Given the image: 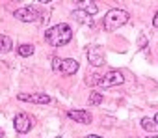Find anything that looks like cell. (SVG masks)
I'll use <instances>...</instances> for the list:
<instances>
[{"label": "cell", "instance_id": "obj_1", "mask_svg": "<svg viewBox=\"0 0 158 138\" xmlns=\"http://www.w3.org/2000/svg\"><path fill=\"white\" fill-rule=\"evenodd\" d=\"M45 39L52 47H63L73 39V30H71L69 24L61 23V24H56V26L48 28L47 34H45Z\"/></svg>", "mask_w": 158, "mask_h": 138}, {"label": "cell", "instance_id": "obj_20", "mask_svg": "<svg viewBox=\"0 0 158 138\" xmlns=\"http://www.w3.org/2000/svg\"><path fill=\"white\" fill-rule=\"evenodd\" d=\"M154 123H156V125H158V114H156V116H154Z\"/></svg>", "mask_w": 158, "mask_h": 138}, {"label": "cell", "instance_id": "obj_18", "mask_svg": "<svg viewBox=\"0 0 158 138\" xmlns=\"http://www.w3.org/2000/svg\"><path fill=\"white\" fill-rule=\"evenodd\" d=\"M152 26L158 28V11H156V15H154V19H152Z\"/></svg>", "mask_w": 158, "mask_h": 138}, {"label": "cell", "instance_id": "obj_14", "mask_svg": "<svg viewBox=\"0 0 158 138\" xmlns=\"http://www.w3.org/2000/svg\"><path fill=\"white\" fill-rule=\"evenodd\" d=\"M141 127H143L145 131H149V132H154L158 125L154 123V119H151V118H143V119H141Z\"/></svg>", "mask_w": 158, "mask_h": 138}, {"label": "cell", "instance_id": "obj_13", "mask_svg": "<svg viewBox=\"0 0 158 138\" xmlns=\"http://www.w3.org/2000/svg\"><path fill=\"white\" fill-rule=\"evenodd\" d=\"M101 75H97V73H88L86 75V84L88 86H97V84H101Z\"/></svg>", "mask_w": 158, "mask_h": 138}, {"label": "cell", "instance_id": "obj_11", "mask_svg": "<svg viewBox=\"0 0 158 138\" xmlns=\"http://www.w3.org/2000/svg\"><path fill=\"white\" fill-rule=\"evenodd\" d=\"M76 4L80 6V8H82V11H86L89 17H91V15H95V13L99 11V8H97L93 2H76Z\"/></svg>", "mask_w": 158, "mask_h": 138}, {"label": "cell", "instance_id": "obj_19", "mask_svg": "<svg viewBox=\"0 0 158 138\" xmlns=\"http://www.w3.org/2000/svg\"><path fill=\"white\" fill-rule=\"evenodd\" d=\"M86 138H101V136H97V134H89V136H86Z\"/></svg>", "mask_w": 158, "mask_h": 138}, {"label": "cell", "instance_id": "obj_15", "mask_svg": "<svg viewBox=\"0 0 158 138\" xmlns=\"http://www.w3.org/2000/svg\"><path fill=\"white\" fill-rule=\"evenodd\" d=\"M17 52H19L21 56H32V54H34V47H32V45H21V47L17 49Z\"/></svg>", "mask_w": 158, "mask_h": 138}, {"label": "cell", "instance_id": "obj_22", "mask_svg": "<svg viewBox=\"0 0 158 138\" xmlns=\"http://www.w3.org/2000/svg\"><path fill=\"white\" fill-rule=\"evenodd\" d=\"M56 138H61V136H56Z\"/></svg>", "mask_w": 158, "mask_h": 138}, {"label": "cell", "instance_id": "obj_16", "mask_svg": "<svg viewBox=\"0 0 158 138\" xmlns=\"http://www.w3.org/2000/svg\"><path fill=\"white\" fill-rule=\"evenodd\" d=\"M88 103H89L91 106L101 105V103H102V93H91V95H89V99H88Z\"/></svg>", "mask_w": 158, "mask_h": 138}, {"label": "cell", "instance_id": "obj_12", "mask_svg": "<svg viewBox=\"0 0 158 138\" xmlns=\"http://www.w3.org/2000/svg\"><path fill=\"white\" fill-rule=\"evenodd\" d=\"M11 47H13L11 39L4 34H0V52H8V50H11Z\"/></svg>", "mask_w": 158, "mask_h": 138}, {"label": "cell", "instance_id": "obj_23", "mask_svg": "<svg viewBox=\"0 0 158 138\" xmlns=\"http://www.w3.org/2000/svg\"><path fill=\"white\" fill-rule=\"evenodd\" d=\"M0 132H2V131H0Z\"/></svg>", "mask_w": 158, "mask_h": 138}, {"label": "cell", "instance_id": "obj_2", "mask_svg": "<svg viewBox=\"0 0 158 138\" xmlns=\"http://www.w3.org/2000/svg\"><path fill=\"white\" fill-rule=\"evenodd\" d=\"M127 23H128V13H127L125 10L114 8V10H110V11L106 13V17H104V28H106L108 32H114V30L121 28V26L127 24Z\"/></svg>", "mask_w": 158, "mask_h": 138}, {"label": "cell", "instance_id": "obj_9", "mask_svg": "<svg viewBox=\"0 0 158 138\" xmlns=\"http://www.w3.org/2000/svg\"><path fill=\"white\" fill-rule=\"evenodd\" d=\"M78 67H80V63H78L76 60L73 58H67V60H61V67H60V71L65 73V75H74L78 71Z\"/></svg>", "mask_w": 158, "mask_h": 138}, {"label": "cell", "instance_id": "obj_4", "mask_svg": "<svg viewBox=\"0 0 158 138\" xmlns=\"http://www.w3.org/2000/svg\"><path fill=\"white\" fill-rule=\"evenodd\" d=\"M15 19L23 23H39V13L32 8H21L15 11Z\"/></svg>", "mask_w": 158, "mask_h": 138}, {"label": "cell", "instance_id": "obj_21", "mask_svg": "<svg viewBox=\"0 0 158 138\" xmlns=\"http://www.w3.org/2000/svg\"><path fill=\"white\" fill-rule=\"evenodd\" d=\"M147 138H158V134H156V136H147Z\"/></svg>", "mask_w": 158, "mask_h": 138}, {"label": "cell", "instance_id": "obj_3", "mask_svg": "<svg viewBox=\"0 0 158 138\" xmlns=\"http://www.w3.org/2000/svg\"><path fill=\"white\" fill-rule=\"evenodd\" d=\"M123 80H125L123 73L112 69V71H108V73L101 79V84H102L104 88H110V86H119V84H123Z\"/></svg>", "mask_w": 158, "mask_h": 138}, {"label": "cell", "instance_id": "obj_7", "mask_svg": "<svg viewBox=\"0 0 158 138\" xmlns=\"http://www.w3.org/2000/svg\"><path fill=\"white\" fill-rule=\"evenodd\" d=\"M21 101H28V103H39V105H47L50 103V97L47 93H19Z\"/></svg>", "mask_w": 158, "mask_h": 138}, {"label": "cell", "instance_id": "obj_10", "mask_svg": "<svg viewBox=\"0 0 158 138\" xmlns=\"http://www.w3.org/2000/svg\"><path fill=\"white\" fill-rule=\"evenodd\" d=\"M73 19L78 21V23H82V24H86V26H93V19H91L86 11H82V10L73 11Z\"/></svg>", "mask_w": 158, "mask_h": 138}, {"label": "cell", "instance_id": "obj_6", "mask_svg": "<svg viewBox=\"0 0 158 138\" xmlns=\"http://www.w3.org/2000/svg\"><path fill=\"white\" fill-rule=\"evenodd\" d=\"M88 60H89L91 65L101 67L104 63V50H102V47H89L88 49Z\"/></svg>", "mask_w": 158, "mask_h": 138}, {"label": "cell", "instance_id": "obj_8", "mask_svg": "<svg viewBox=\"0 0 158 138\" xmlns=\"http://www.w3.org/2000/svg\"><path fill=\"white\" fill-rule=\"evenodd\" d=\"M67 116H69L73 121H76V123H84V125L91 123V114H89L88 110H69Z\"/></svg>", "mask_w": 158, "mask_h": 138}, {"label": "cell", "instance_id": "obj_17", "mask_svg": "<svg viewBox=\"0 0 158 138\" xmlns=\"http://www.w3.org/2000/svg\"><path fill=\"white\" fill-rule=\"evenodd\" d=\"M60 67H61V60L58 56H54L52 58V69H54V71H60Z\"/></svg>", "mask_w": 158, "mask_h": 138}, {"label": "cell", "instance_id": "obj_5", "mask_svg": "<svg viewBox=\"0 0 158 138\" xmlns=\"http://www.w3.org/2000/svg\"><path fill=\"white\" fill-rule=\"evenodd\" d=\"M13 125H15V131L21 132V134H26L30 129H32V119L28 114H17L15 119H13Z\"/></svg>", "mask_w": 158, "mask_h": 138}]
</instances>
